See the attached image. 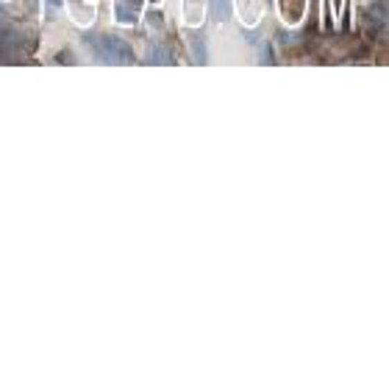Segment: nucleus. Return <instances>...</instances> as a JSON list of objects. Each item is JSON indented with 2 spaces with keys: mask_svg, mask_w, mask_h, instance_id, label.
<instances>
[{
  "mask_svg": "<svg viewBox=\"0 0 389 389\" xmlns=\"http://www.w3.org/2000/svg\"><path fill=\"white\" fill-rule=\"evenodd\" d=\"M89 45L95 48V53L103 59V62H111V64H125V62H134V53L131 48L117 39V37H87Z\"/></svg>",
  "mask_w": 389,
  "mask_h": 389,
  "instance_id": "nucleus-1",
  "label": "nucleus"
},
{
  "mask_svg": "<svg viewBox=\"0 0 389 389\" xmlns=\"http://www.w3.org/2000/svg\"><path fill=\"white\" fill-rule=\"evenodd\" d=\"M303 3L306 0H281V12L287 15V20H298L303 12Z\"/></svg>",
  "mask_w": 389,
  "mask_h": 389,
  "instance_id": "nucleus-2",
  "label": "nucleus"
},
{
  "mask_svg": "<svg viewBox=\"0 0 389 389\" xmlns=\"http://www.w3.org/2000/svg\"><path fill=\"white\" fill-rule=\"evenodd\" d=\"M212 6H215V15L220 20H226L231 15V0H212Z\"/></svg>",
  "mask_w": 389,
  "mask_h": 389,
  "instance_id": "nucleus-3",
  "label": "nucleus"
},
{
  "mask_svg": "<svg viewBox=\"0 0 389 389\" xmlns=\"http://www.w3.org/2000/svg\"><path fill=\"white\" fill-rule=\"evenodd\" d=\"M48 3H51V6H62V0H48Z\"/></svg>",
  "mask_w": 389,
  "mask_h": 389,
  "instance_id": "nucleus-4",
  "label": "nucleus"
},
{
  "mask_svg": "<svg viewBox=\"0 0 389 389\" xmlns=\"http://www.w3.org/2000/svg\"><path fill=\"white\" fill-rule=\"evenodd\" d=\"M142 3V0H131V6H139Z\"/></svg>",
  "mask_w": 389,
  "mask_h": 389,
  "instance_id": "nucleus-5",
  "label": "nucleus"
}]
</instances>
